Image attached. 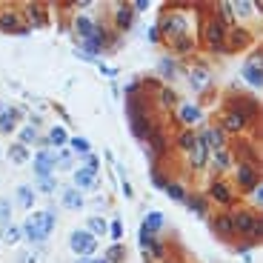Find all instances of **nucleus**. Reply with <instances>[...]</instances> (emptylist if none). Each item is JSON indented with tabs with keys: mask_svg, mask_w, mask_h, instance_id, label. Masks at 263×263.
Returning a JSON list of instances; mask_svg holds the SVG:
<instances>
[{
	"mask_svg": "<svg viewBox=\"0 0 263 263\" xmlns=\"http://www.w3.org/2000/svg\"><path fill=\"white\" fill-rule=\"evenodd\" d=\"M126 112H129V117H132V132H135V138L138 140H149V135H152V123H149V117H146V112L140 109L138 103L129 97V103H126Z\"/></svg>",
	"mask_w": 263,
	"mask_h": 263,
	"instance_id": "f257e3e1",
	"label": "nucleus"
},
{
	"mask_svg": "<svg viewBox=\"0 0 263 263\" xmlns=\"http://www.w3.org/2000/svg\"><path fill=\"white\" fill-rule=\"evenodd\" d=\"M203 35H206V43L212 46L215 51H226V26H223V20L220 17H209L203 26Z\"/></svg>",
	"mask_w": 263,
	"mask_h": 263,
	"instance_id": "f03ea898",
	"label": "nucleus"
},
{
	"mask_svg": "<svg viewBox=\"0 0 263 263\" xmlns=\"http://www.w3.org/2000/svg\"><path fill=\"white\" fill-rule=\"evenodd\" d=\"M232 226H234V232L252 234V238H260V232H263L260 220H257L252 212H238V215H232Z\"/></svg>",
	"mask_w": 263,
	"mask_h": 263,
	"instance_id": "7ed1b4c3",
	"label": "nucleus"
},
{
	"mask_svg": "<svg viewBox=\"0 0 263 263\" xmlns=\"http://www.w3.org/2000/svg\"><path fill=\"white\" fill-rule=\"evenodd\" d=\"M69 246H72V252H77V255L89 257L92 252H95V238L89 232H81V229H74L72 234H69Z\"/></svg>",
	"mask_w": 263,
	"mask_h": 263,
	"instance_id": "20e7f679",
	"label": "nucleus"
},
{
	"mask_svg": "<svg viewBox=\"0 0 263 263\" xmlns=\"http://www.w3.org/2000/svg\"><path fill=\"white\" fill-rule=\"evenodd\" d=\"M163 35H166V40H172V43H177L180 37H186V20H183L180 15H172L163 20Z\"/></svg>",
	"mask_w": 263,
	"mask_h": 263,
	"instance_id": "39448f33",
	"label": "nucleus"
},
{
	"mask_svg": "<svg viewBox=\"0 0 263 263\" xmlns=\"http://www.w3.org/2000/svg\"><path fill=\"white\" fill-rule=\"evenodd\" d=\"M189 161H192V166H195V169H203L206 166V161H209V146H206L203 135H200V138L195 140V146L189 149Z\"/></svg>",
	"mask_w": 263,
	"mask_h": 263,
	"instance_id": "423d86ee",
	"label": "nucleus"
},
{
	"mask_svg": "<svg viewBox=\"0 0 263 263\" xmlns=\"http://www.w3.org/2000/svg\"><path fill=\"white\" fill-rule=\"evenodd\" d=\"M260 55H255V58L249 60L246 66H243V77H246L249 86H263V72H260Z\"/></svg>",
	"mask_w": 263,
	"mask_h": 263,
	"instance_id": "0eeeda50",
	"label": "nucleus"
},
{
	"mask_svg": "<svg viewBox=\"0 0 263 263\" xmlns=\"http://www.w3.org/2000/svg\"><path fill=\"white\" fill-rule=\"evenodd\" d=\"M0 32H15V35H26V26L20 23V17L15 15V12H3L0 15Z\"/></svg>",
	"mask_w": 263,
	"mask_h": 263,
	"instance_id": "6e6552de",
	"label": "nucleus"
},
{
	"mask_svg": "<svg viewBox=\"0 0 263 263\" xmlns=\"http://www.w3.org/2000/svg\"><path fill=\"white\" fill-rule=\"evenodd\" d=\"M55 161H58V157L43 149V152L35 157V172H37L40 177H49V175H51V169H55Z\"/></svg>",
	"mask_w": 263,
	"mask_h": 263,
	"instance_id": "1a4fd4ad",
	"label": "nucleus"
},
{
	"mask_svg": "<svg viewBox=\"0 0 263 263\" xmlns=\"http://www.w3.org/2000/svg\"><path fill=\"white\" fill-rule=\"evenodd\" d=\"M212 229L220 234V238H232L234 234V226H232V215H218L212 220Z\"/></svg>",
	"mask_w": 263,
	"mask_h": 263,
	"instance_id": "9d476101",
	"label": "nucleus"
},
{
	"mask_svg": "<svg viewBox=\"0 0 263 263\" xmlns=\"http://www.w3.org/2000/svg\"><path fill=\"white\" fill-rule=\"evenodd\" d=\"M243 126H246V117H243L241 112L229 109L226 115H223V129H226V132H241Z\"/></svg>",
	"mask_w": 263,
	"mask_h": 263,
	"instance_id": "9b49d317",
	"label": "nucleus"
},
{
	"mask_svg": "<svg viewBox=\"0 0 263 263\" xmlns=\"http://www.w3.org/2000/svg\"><path fill=\"white\" fill-rule=\"evenodd\" d=\"M32 218L37 220V226H40L43 238H49V232L55 229V212H51V209H46V212H35Z\"/></svg>",
	"mask_w": 263,
	"mask_h": 263,
	"instance_id": "f8f14e48",
	"label": "nucleus"
},
{
	"mask_svg": "<svg viewBox=\"0 0 263 263\" xmlns=\"http://www.w3.org/2000/svg\"><path fill=\"white\" fill-rule=\"evenodd\" d=\"M209 195L215 197V200H220V203H232V192H229V186L223 180H215L212 183V189H209Z\"/></svg>",
	"mask_w": 263,
	"mask_h": 263,
	"instance_id": "ddd939ff",
	"label": "nucleus"
},
{
	"mask_svg": "<svg viewBox=\"0 0 263 263\" xmlns=\"http://www.w3.org/2000/svg\"><path fill=\"white\" fill-rule=\"evenodd\" d=\"M20 232L26 234V238H29L32 243H43V241H46V238H43V232H40V226H37V220H35V218H29V220H26Z\"/></svg>",
	"mask_w": 263,
	"mask_h": 263,
	"instance_id": "4468645a",
	"label": "nucleus"
},
{
	"mask_svg": "<svg viewBox=\"0 0 263 263\" xmlns=\"http://www.w3.org/2000/svg\"><path fill=\"white\" fill-rule=\"evenodd\" d=\"M26 15H29L32 26H46V12H43V3H29V6H26Z\"/></svg>",
	"mask_w": 263,
	"mask_h": 263,
	"instance_id": "2eb2a0df",
	"label": "nucleus"
},
{
	"mask_svg": "<svg viewBox=\"0 0 263 263\" xmlns=\"http://www.w3.org/2000/svg\"><path fill=\"white\" fill-rule=\"evenodd\" d=\"M17 115H20L17 109H3L0 112V132H3V135H9V132L15 129V117Z\"/></svg>",
	"mask_w": 263,
	"mask_h": 263,
	"instance_id": "dca6fc26",
	"label": "nucleus"
},
{
	"mask_svg": "<svg viewBox=\"0 0 263 263\" xmlns=\"http://www.w3.org/2000/svg\"><path fill=\"white\" fill-rule=\"evenodd\" d=\"M238 180H241L246 189H255V186H257V180H255V169L246 166V163H243V166H238Z\"/></svg>",
	"mask_w": 263,
	"mask_h": 263,
	"instance_id": "f3484780",
	"label": "nucleus"
},
{
	"mask_svg": "<svg viewBox=\"0 0 263 263\" xmlns=\"http://www.w3.org/2000/svg\"><path fill=\"white\" fill-rule=\"evenodd\" d=\"M226 37H229V43H232L234 49H243V46H249V40H252L243 29H226Z\"/></svg>",
	"mask_w": 263,
	"mask_h": 263,
	"instance_id": "a211bd4d",
	"label": "nucleus"
},
{
	"mask_svg": "<svg viewBox=\"0 0 263 263\" xmlns=\"http://www.w3.org/2000/svg\"><path fill=\"white\" fill-rule=\"evenodd\" d=\"M200 117H203V112L197 109V106H180V123L192 126V123H197Z\"/></svg>",
	"mask_w": 263,
	"mask_h": 263,
	"instance_id": "6ab92c4d",
	"label": "nucleus"
},
{
	"mask_svg": "<svg viewBox=\"0 0 263 263\" xmlns=\"http://www.w3.org/2000/svg\"><path fill=\"white\" fill-rule=\"evenodd\" d=\"M183 203L189 206V209H192L195 215H206V212H209V206H206V197H200V195H192V197H186Z\"/></svg>",
	"mask_w": 263,
	"mask_h": 263,
	"instance_id": "aec40b11",
	"label": "nucleus"
},
{
	"mask_svg": "<svg viewBox=\"0 0 263 263\" xmlns=\"http://www.w3.org/2000/svg\"><path fill=\"white\" fill-rule=\"evenodd\" d=\"M74 29H77V35H81V37H86V40H89V37H92V35L97 32V26H95L92 20H89V17H77Z\"/></svg>",
	"mask_w": 263,
	"mask_h": 263,
	"instance_id": "412c9836",
	"label": "nucleus"
},
{
	"mask_svg": "<svg viewBox=\"0 0 263 263\" xmlns=\"http://www.w3.org/2000/svg\"><path fill=\"white\" fill-rule=\"evenodd\" d=\"M63 206H69V209H81L83 206V197L77 189H63Z\"/></svg>",
	"mask_w": 263,
	"mask_h": 263,
	"instance_id": "4be33fe9",
	"label": "nucleus"
},
{
	"mask_svg": "<svg viewBox=\"0 0 263 263\" xmlns=\"http://www.w3.org/2000/svg\"><path fill=\"white\" fill-rule=\"evenodd\" d=\"M212 163H215V169L223 172V169H229V163H232V154H229L226 149H218V152L212 154Z\"/></svg>",
	"mask_w": 263,
	"mask_h": 263,
	"instance_id": "5701e85b",
	"label": "nucleus"
},
{
	"mask_svg": "<svg viewBox=\"0 0 263 263\" xmlns=\"http://www.w3.org/2000/svg\"><path fill=\"white\" fill-rule=\"evenodd\" d=\"M9 161H12V163H26V161H29V152H26V146L15 143V146L9 149Z\"/></svg>",
	"mask_w": 263,
	"mask_h": 263,
	"instance_id": "b1692460",
	"label": "nucleus"
},
{
	"mask_svg": "<svg viewBox=\"0 0 263 263\" xmlns=\"http://www.w3.org/2000/svg\"><path fill=\"white\" fill-rule=\"evenodd\" d=\"M132 15H135V12H132L129 6H123V9H117V15H115L117 26H120V29H129V26H132Z\"/></svg>",
	"mask_w": 263,
	"mask_h": 263,
	"instance_id": "393cba45",
	"label": "nucleus"
},
{
	"mask_svg": "<svg viewBox=\"0 0 263 263\" xmlns=\"http://www.w3.org/2000/svg\"><path fill=\"white\" fill-rule=\"evenodd\" d=\"M66 140H69V135H66V129H63V126H55V129L49 132V143H55V149H58V146H63Z\"/></svg>",
	"mask_w": 263,
	"mask_h": 263,
	"instance_id": "a878e982",
	"label": "nucleus"
},
{
	"mask_svg": "<svg viewBox=\"0 0 263 263\" xmlns=\"http://www.w3.org/2000/svg\"><path fill=\"white\" fill-rule=\"evenodd\" d=\"M163 192H166L172 200H177V203H183V200H186V192H183L180 183H166V189H163Z\"/></svg>",
	"mask_w": 263,
	"mask_h": 263,
	"instance_id": "bb28decb",
	"label": "nucleus"
},
{
	"mask_svg": "<svg viewBox=\"0 0 263 263\" xmlns=\"http://www.w3.org/2000/svg\"><path fill=\"white\" fill-rule=\"evenodd\" d=\"M109 226H106V220L103 218H89V234L95 238V234H106Z\"/></svg>",
	"mask_w": 263,
	"mask_h": 263,
	"instance_id": "cd10ccee",
	"label": "nucleus"
},
{
	"mask_svg": "<svg viewBox=\"0 0 263 263\" xmlns=\"http://www.w3.org/2000/svg\"><path fill=\"white\" fill-rule=\"evenodd\" d=\"M106 257H109L106 263H123V257H126V249L120 246V243H115V246H112L109 252H106Z\"/></svg>",
	"mask_w": 263,
	"mask_h": 263,
	"instance_id": "c85d7f7f",
	"label": "nucleus"
},
{
	"mask_svg": "<svg viewBox=\"0 0 263 263\" xmlns=\"http://www.w3.org/2000/svg\"><path fill=\"white\" fill-rule=\"evenodd\" d=\"M17 197H20V203L26 206V209H32V203H35V192H32V186H20V189H17Z\"/></svg>",
	"mask_w": 263,
	"mask_h": 263,
	"instance_id": "c756f323",
	"label": "nucleus"
},
{
	"mask_svg": "<svg viewBox=\"0 0 263 263\" xmlns=\"http://www.w3.org/2000/svg\"><path fill=\"white\" fill-rule=\"evenodd\" d=\"M0 238H3V241H6L9 246H12V243H17V241H20V229H17V226H12V223H9V226L3 229V234H0Z\"/></svg>",
	"mask_w": 263,
	"mask_h": 263,
	"instance_id": "7c9ffc66",
	"label": "nucleus"
},
{
	"mask_svg": "<svg viewBox=\"0 0 263 263\" xmlns=\"http://www.w3.org/2000/svg\"><path fill=\"white\" fill-rule=\"evenodd\" d=\"M146 229H152V232H157V229L163 226V218H161V212H149L146 215V223H143Z\"/></svg>",
	"mask_w": 263,
	"mask_h": 263,
	"instance_id": "2f4dec72",
	"label": "nucleus"
},
{
	"mask_svg": "<svg viewBox=\"0 0 263 263\" xmlns=\"http://www.w3.org/2000/svg\"><path fill=\"white\" fill-rule=\"evenodd\" d=\"M37 140V129L35 126H26V129L20 132V146H29V143H35Z\"/></svg>",
	"mask_w": 263,
	"mask_h": 263,
	"instance_id": "473e14b6",
	"label": "nucleus"
},
{
	"mask_svg": "<svg viewBox=\"0 0 263 263\" xmlns=\"http://www.w3.org/2000/svg\"><path fill=\"white\" fill-rule=\"evenodd\" d=\"M195 135H192V132H183V135H180V138H177V146H180L183 149V152H189V149L192 146H195Z\"/></svg>",
	"mask_w": 263,
	"mask_h": 263,
	"instance_id": "72a5a7b5",
	"label": "nucleus"
},
{
	"mask_svg": "<svg viewBox=\"0 0 263 263\" xmlns=\"http://www.w3.org/2000/svg\"><path fill=\"white\" fill-rule=\"evenodd\" d=\"M109 238L115 243H120V238H123V223H120V220H112L109 223Z\"/></svg>",
	"mask_w": 263,
	"mask_h": 263,
	"instance_id": "f704fd0d",
	"label": "nucleus"
},
{
	"mask_svg": "<svg viewBox=\"0 0 263 263\" xmlns=\"http://www.w3.org/2000/svg\"><path fill=\"white\" fill-rule=\"evenodd\" d=\"M74 183H77V186H81V189H89V186H92V183H95V177L92 175H86V172H74Z\"/></svg>",
	"mask_w": 263,
	"mask_h": 263,
	"instance_id": "c9c22d12",
	"label": "nucleus"
},
{
	"mask_svg": "<svg viewBox=\"0 0 263 263\" xmlns=\"http://www.w3.org/2000/svg\"><path fill=\"white\" fill-rule=\"evenodd\" d=\"M152 241H154V232H152V229H146V226H140V246L149 249V246H152Z\"/></svg>",
	"mask_w": 263,
	"mask_h": 263,
	"instance_id": "e433bc0d",
	"label": "nucleus"
},
{
	"mask_svg": "<svg viewBox=\"0 0 263 263\" xmlns=\"http://www.w3.org/2000/svg\"><path fill=\"white\" fill-rule=\"evenodd\" d=\"M69 143H72L74 152H81V154H86V152H89V140H86V138H72Z\"/></svg>",
	"mask_w": 263,
	"mask_h": 263,
	"instance_id": "4c0bfd02",
	"label": "nucleus"
},
{
	"mask_svg": "<svg viewBox=\"0 0 263 263\" xmlns=\"http://www.w3.org/2000/svg\"><path fill=\"white\" fill-rule=\"evenodd\" d=\"M83 172H86V175H92V177H95L97 172H100V161H97V157H92V154H89V161H86V169H83Z\"/></svg>",
	"mask_w": 263,
	"mask_h": 263,
	"instance_id": "58836bf2",
	"label": "nucleus"
},
{
	"mask_svg": "<svg viewBox=\"0 0 263 263\" xmlns=\"http://www.w3.org/2000/svg\"><path fill=\"white\" fill-rule=\"evenodd\" d=\"M161 100H163V106H175V103H177V95L172 92V89H163V92H161Z\"/></svg>",
	"mask_w": 263,
	"mask_h": 263,
	"instance_id": "ea45409f",
	"label": "nucleus"
},
{
	"mask_svg": "<svg viewBox=\"0 0 263 263\" xmlns=\"http://www.w3.org/2000/svg\"><path fill=\"white\" fill-rule=\"evenodd\" d=\"M9 218H12V206H9L6 200H0V220H3L6 226H9Z\"/></svg>",
	"mask_w": 263,
	"mask_h": 263,
	"instance_id": "a19ab883",
	"label": "nucleus"
},
{
	"mask_svg": "<svg viewBox=\"0 0 263 263\" xmlns=\"http://www.w3.org/2000/svg\"><path fill=\"white\" fill-rule=\"evenodd\" d=\"M161 72L166 74V77H175V74H172V72H175V63H172V60H166V58H163V60H161Z\"/></svg>",
	"mask_w": 263,
	"mask_h": 263,
	"instance_id": "79ce46f5",
	"label": "nucleus"
},
{
	"mask_svg": "<svg viewBox=\"0 0 263 263\" xmlns=\"http://www.w3.org/2000/svg\"><path fill=\"white\" fill-rule=\"evenodd\" d=\"M40 192L51 195V192H55V180H51V177H43V180H40Z\"/></svg>",
	"mask_w": 263,
	"mask_h": 263,
	"instance_id": "37998d69",
	"label": "nucleus"
},
{
	"mask_svg": "<svg viewBox=\"0 0 263 263\" xmlns=\"http://www.w3.org/2000/svg\"><path fill=\"white\" fill-rule=\"evenodd\" d=\"M206 81H209V77H206V72H195V77H192V83H195L197 89L206 86Z\"/></svg>",
	"mask_w": 263,
	"mask_h": 263,
	"instance_id": "c03bdc74",
	"label": "nucleus"
},
{
	"mask_svg": "<svg viewBox=\"0 0 263 263\" xmlns=\"http://www.w3.org/2000/svg\"><path fill=\"white\" fill-rule=\"evenodd\" d=\"M152 180H154V186H157V189H166V180H163L157 172H152Z\"/></svg>",
	"mask_w": 263,
	"mask_h": 263,
	"instance_id": "a18cd8bd",
	"label": "nucleus"
},
{
	"mask_svg": "<svg viewBox=\"0 0 263 263\" xmlns=\"http://www.w3.org/2000/svg\"><path fill=\"white\" fill-rule=\"evenodd\" d=\"M149 249H152V255H154V257H163V246H161V243H154V241H152V246H149Z\"/></svg>",
	"mask_w": 263,
	"mask_h": 263,
	"instance_id": "49530a36",
	"label": "nucleus"
},
{
	"mask_svg": "<svg viewBox=\"0 0 263 263\" xmlns=\"http://www.w3.org/2000/svg\"><path fill=\"white\" fill-rule=\"evenodd\" d=\"M146 9H149V3H146V0H138V3L132 6V12H146Z\"/></svg>",
	"mask_w": 263,
	"mask_h": 263,
	"instance_id": "de8ad7c7",
	"label": "nucleus"
},
{
	"mask_svg": "<svg viewBox=\"0 0 263 263\" xmlns=\"http://www.w3.org/2000/svg\"><path fill=\"white\" fill-rule=\"evenodd\" d=\"M238 12H241V15H249V12H252V3H238Z\"/></svg>",
	"mask_w": 263,
	"mask_h": 263,
	"instance_id": "09e8293b",
	"label": "nucleus"
},
{
	"mask_svg": "<svg viewBox=\"0 0 263 263\" xmlns=\"http://www.w3.org/2000/svg\"><path fill=\"white\" fill-rule=\"evenodd\" d=\"M123 195H126V197H132V186L126 183V177H123Z\"/></svg>",
	"mask_w": 263,
	"mask_h": 263,
	"instance_id": "8fccbe9b",
	"label": "nucleus"
},
{
	"mask_svg": "<svg viewBox=\"0 0 263 263\" xmlns=\"http://www.w3.org/2000/svg\"><path fill=\"white\" fill-rule=\"evenodd\" d=\"M20 263H35V255H20Z\"/></svg>",
	"mask_w": 263,
	"mask_h": 263,
	"instance_id": "3c124183",
	"label": "nucleus"
},
{
	"mask_svg": "<svg viewBox=\"0 0 263 263\" xmlns=\"http://www.w3.org/2000/svg\"><path fill=\"white\" fill-rule=\"evenodd\" d=\"M95 263H106V260H95Z\"/></svg>",
	"mask_w": 263,
	"mask_h": 263,
	"instance_id": "603ef678",
	"label": "nucleus"
},
{
	"mask_svg": "<svg viewBox=\"0 0 263 263\" xmlns=\"http://www.w3.org/2000/svg\"><path fill=\"white\" fill-rule=\"evenodd\" d=\"M81 263H86V260H81Z\"/></svg>",
	"mask_w": 263,
	"mask_h": 263,
	"instance_id": "864d4df0",
	"label": "nucleus"
},
{
	"mask_svg": "<svg viewBox=\"0 0 263 263\" xmlns=\"http://www.w3.org/2000/svg\"><path fill=\"white\" fill-rule=\"evenodd\" d=\"M0 112H3V109H0Z\"/></svg>",
	"mask_w": 263,
	"mask_h": 263,
	"instance_id": "5fc2aeb1",
	"label": "nucleus"
}]
</instances>
